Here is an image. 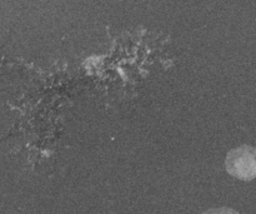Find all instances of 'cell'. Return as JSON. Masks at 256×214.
Listing matches in <instances>:
<instances>
[{
    "label": "cell",
    "mask_w": 256,
    "mask_h": 214,
    "mask_svg": "<svg viewBox=\"0 0 256 214\" xmlns=\"http://www.w3.org/2000/svg\"><path fill=\"white\" fill-rule=\"evenodd\" d=\"M226 170L232 177L242 180L256 178V147L242 145L232 149L226 157Z\"/></svg>",
    "instance_id": "6da1fadb"
},
{
    "label": "cell",
    "mask_w": 256,
    "mask_h": 214,
    "mask_svg": "<svg viewBox=\"0 0 256 214\" xmlns=\"http://www.w3.org/2000/svg\"><path fill=\"white\" fill-rule=\"evenodd\" d=\"M204 214H239L235 210L229 209V208H219V209H212V210H208Z\"/></svg>",
    "instance_id": "7a4b0ae2"
}]
</instances>
